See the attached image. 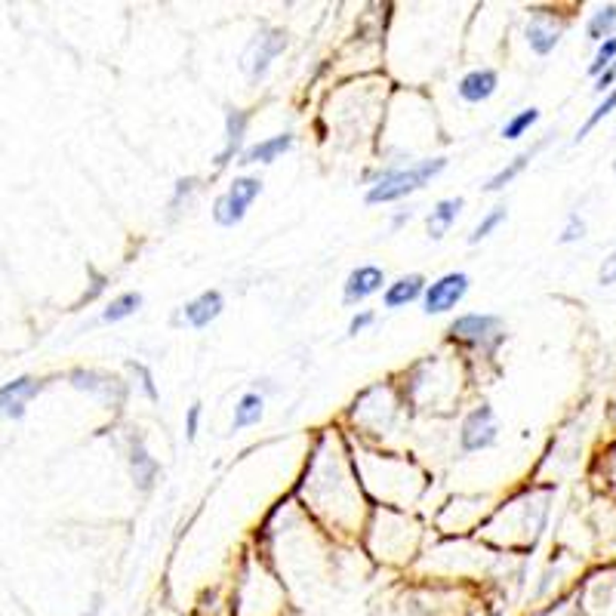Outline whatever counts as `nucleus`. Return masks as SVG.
I'll use <instances>...</instances> for the list:
<instances>
[{"label": "nucleus", "mask_w": 616, "mask_h": 616, "mask_svg": "<svg viewBox=\"0 0 616 616\" xmlns=\"http://www.w3.org/2000/svg\"><path fill=\"white\" fill-rule=\"evenodd\" d=\"M355 463H348L346 450H330L327 441H321L311 469L306 472L311 509H317L330 524L355 534L361 527V511H364V499H361L358 475H355Z\"/></svg>", "instance_id": "nucleus-1"}, {"label": "nucleus", "mask_w": 616, "mask_h": 616, "mask_svg": "<svg viewBox=\"0 0 616 616\" xmlns=\"http://www.w3.org/2000/svg\"><path fill=\"white\" fill-rule=\"evenodd\" d=\"M287 613V592L265 564L246 561L238 573V586L231 592L229 616H284Z\"/></svg>", "instance_id": "nucleus-2"}, {"label": "nucleus", "mask_w": 616, "mask_h": 616, "mask_svg": "<svg viewBox=\"0 0 616 616\" xmlns=\"http://www.w3.org/2000/svg\"><path fill=\"white\" fill-rule=\"evenodd\" d=\"M447 170V158H423L413 160V164H388L382 167L379 173L370 176V185L364 191V204L367 207H379V204H394V200L410 198L413 191L425 188L432 179H438L441 173Z\"/></svg>", "instance_id": "nucleus-3"}, {"label": "nucleus", "mask_w": 616, "mask_h": 616, "mask_svg": "<svg viewBox=\"0 0 616 616\" xmlns=\"http://www.w3.org/2000/svg\"><path fill=\"white\" fill-rule=\"evenodd\" d=\"M447 333H450V339L493 355L505 339V321L499 315H490V311H469V315H459Z\"/></svg>", "instance_id": "nucleus-4"}, {"label": "nucleus", "mask_w": 616, "mask_h": 616, "mask_svg": "<svg viewBox=\"0 0 616 616\" xmlns=\"http://www.w3.org/2000/svg\"><path fill=\"white\" fill-rule=\"evenodd\" d=\"M262 194V179L259 176H238L235 183L225 188L213 204V222L219 229H235L244 222L246 210L253 207V200Z\"/></svg>", "instance_id": "nucleus-5"}, {"label": "nucleus", "mask_w": 616, "mask_h": 616, "mask_svg": "<svg viewBox=\"0 0 616 616\" xmlns=\"http://www.w3.org/2000/svg\"><path fill=\"white\" fill-rule=\"evenodd\" d=\"M472 287V277L465 271H447V275L434 277L432 284H425L423 293V311L425 315H447L465 300Z\"/></svg>", "instance_id": "nucleus-6"}, {"label": "nucleus", "mask_w": 616, "mask_h": 616, "mask_svg": "<svg viewBox=\"0 0 616 616\" xmlns=\"http://www.w3.org/2000/svg\"><path fill=\"white\" fill-rule=\"evenodd\" d=\"M496 438H499V425H496V413H493L490 404H481V407H475V410L465 413L463 425H459V450L481 453L496 444Z\"/></svg>", "instance_id": "nucleus-7"}, {"label": "nucleus", "mask_w": 616, "mask_h": 616, "mask_svg": "<svg viewBox=\"0 0 616 616\" xmlns=\"http://www.w3.org/2000/svg\"><path fill=\"white\" fill-rule=\"evenodd\" d=\"M287 50V35H284L281 28H262L256 37L250 41V47H246L244 53V71L250 74V81H259V77H265V71L271 68V62L277 59V56Z\"/></svg>", "instance_id": "nucleus-8"}, {"label": "nucleus", "mask_w": 616, "mask_h": 616, "mask_svg": "<svg viewBox=\"0 0 616 616\" xmlns=\"http://www.w3.org/2000/svg\"><path fill=\"white\" fill-rule=\"evenodd\" d=\"M382 290H386V271L373 262L358 265V269L348 271L346 284H342V302L358 306V302H367L370 296L382 293Z\"/></svg>", "instance_id": "nucleus-9"}, {"label": "nucleus", "mask_w": 616, "mask_h": 616, "mask_svg": "<svg viewBox=\"0 0 616 616\" xmlns=\"http://www.w3.org/2000/svg\"><path fill=\"white\" fill-rule=\"evenodd\" d=\"M68 382L77 388V392H87V394H96L99 401H105V404H121L123 401V386L121 379H114V376L108 373H99V370H71Z\"/></svg>", "instance_id": "nucleus-10"}, {"label": "nucleus", "mask_w": 616, "mask_h": 616, "mask_svg": "<svg viewBox=\"0 0 616 616\" xmlns=\"http://www.w3.org/2000/svg\"><path fill=\"white\" fill-rule=\"evenodd\" d=\"M499 90V74L496 68H472L456 81V96L465 105H481Z\"/></svg>", "instance_id": "nucleus-11"}, {"label": "nucleus", "mask_w": 616, "mask_h": 616, "mask_svg": "<svg viewBox=\"0 0 616 616\" xmlns=\"http://www.w3.org/2000/svg\"><path fill=\"white\" fill-rule=\"evenodd\" d=\"M246 127H250V112H244V108H225V139H222V152L216 154V170H225L231 160L241 158Z\"/></svg>", "instance_id": "nucleus-12"}, {"label": "nucleus", "mask_w": 616, "mask_h": 616, "mask_svg": "<svg viewBox=\"0 0 616 616\" xmlns=\"http://www.w3.org/2000/svg\"><path fill=\"white\" fill-rule=\"evenodd\" d=\"M225 308V300L219 290H204L194 300H188L183 306V324L191 330H207Z\"/></svg>", "instance_id": "nucleus-13"}, {"label": "nucleus", "mask_w": 616, "mask_h": 616, "mask_svg": "<svg viewBox=\"0 0 616 616\" xmlns=\"http://www.w3.org/2000/svg\"><path fill=\"white\" fill-rule=\"evenodd\" d=\"M293 142H296L293 133H275V136H269V139H259V142H253L250 148H244L241 158H238V164H241V167L275 164V160H281L284 154L293 148Z\"/></svg>", "instance_id": "nucleus-14"}, {"label": "nucleus", "mask_w": 616, "mask_h": 616, "mask_svg": "<svg viewBox=\"0 0 616 616\" xmlns=\"http://www.w3.org/2000/svg\"><path fill=\"white\" fill-rule=\"evenodd\" d=\"M425 293V277L423 275H401L398 281L386 284L382 290V306L388 311H398V308H407L410 302L423 300Z\"/></svg>", "instance_id": "nucleus-15"}, {"label": "nucleus", "mask_w": 616, "mask_h": 616, "mask_svg": "<svg viewBox=\"0 0 616 616\" xmlns=\"http://www.w3.org/2000/svg\"><path fill=\"white\" fill-rule=\"evenodd\" d=\"M129 472H133V481L142 493L152 490L154 481L160 478V463L148 453V447L142 438H136L133 447H129Z\"/></svg>", "instance_id": "nucleus-16"}, {"label": "nucleus", "mask_w": 616, "mask_h": 616, "mask_svg": "<svg viewBox=\"0 0 616 616\" xmlns=\"http://www.w3.org/2000/svg\"><path fill=\"white\" fill-rule=\"evenodd\" d=\"M463 207H465L463 198H444V200H438V204L432 207L429 219H425V229H429L432 241H441V238H444L447 231L456 225V219H459V213H463Z\"/></svg>", "instance_id": "nucleus-17"}, {"label": "nucleus", "mask_w": 616, "mask_h": 616, "mask_svg": "<svg viewBox=\"0 0 616 616\" xmlns=\"http://www.w3.org/2000/svg\"><path fill=\"white\" fill-rule=\"evenodd\" d=\"M542 145H546V142H536L534 148H527V152L515 154V158H511L509 164L503 167V170H496V173H493V176L487 179V183H484V191L496 194V191H503L505 185H511V183H515V179L521 176V173H524V170H527V167H530V160H534L536 154L542 152Z\"/></svg>", "instance_id": "nucleus-18"}, {"label": "nucleus", "mask_w": 616, "mask_h": 616, "mask_svg": "<svg viewBox=\"0 0 616 616\" xmlns=\"http://www.w3.org/2000/svg\"><path fill=\"white\" fill-rule=\"evenodd\" d=\"M524 37H527V47L534 50L536 56H549V53H555V47L561 43V28H558L555 22H549V19L534 16L527 31H524Z\"/></svg>", "instance_id": "nucleus-19"}, {"label": "nucleus", "mask_w": 616, "mask_h": 616, "mask_svg": "<svg viewBox=\"0 0 616 616\" xmlns=\"http://www.w3.org/2000/svg\"><path fill=\"white\" fill-rule=\"evenodd\" d=\"M265 417V394L262 392H244L235 404V417H231V432H244L259 425Z\"/></svg>", "instance_id": "nucleus-20"}, {"label": "nucleus", "mask_w": 616, "mask_h": 616, "mask_svg": "<svg viewBox=\"0 0 616 616\" xmlns=\"http://www.w3.org/2000/svg\"><path fill=\"white\" fill-rule=\"evenodd\" d=\"M586 35H589V41H595V43H601V41H607V37L616 35V4L598 6V10L589 16Z\"/></svg>", "instance_id": "nucleus-21"}, {"label": "nucleus", "mask_w": 616, "mask_h": 616, "mask_svg": "<svg viewBox=\"0 0 616 616\" xmlns=\"http://www.w3.org/2000/svg\"><path fill=\"white\" fill-rule=\"evenodd\" d=\"M139 308H142V293L127 290V293L114 296L105 306V311H102V324H121V321H127V317H133Z\"/></svg>", "instance_id": "nucleus-22"}, {"label": "nucleus", "mask_w": 616, "mask_h": 616, "mask_svg": "<svg viewBox=\"0 0 616 616\" xmlns=\"http://www.w3.org/2000/svg\"><path fill=\"white\" fill-rule=\"evenodd\" d=\"M540 121V108H521V112H515L509 121L503 123V129H499V136L509 142L521 139V136H527V129L534 127V123Z\"/></svg>", "instance_id": "nucleus-23"}, {"label": "nucleus", "mask_w": 616, "mask_h": 616, "mask_svg": "<svg viewBox=\"0 0 616 616\" xmlns=\"http://www.w3.org/2000/svg\"><path fill=\"white\" fill-rule=\"evenodd\" d=\"M509 219V210L505 207H493V210L484 213L481 219H478V225L472 229V235H469V244L475 246V244H481V241H487V238L493 235V231L499 229V225Z\"/></svg>", "instance_id": "nucleus-24"}, {"label": "nucleus", "mask_w": 616, "mask_h": 616, "mask_svg": "<svg viewBox=\"0 0 616 616\" xmlns=\"http://www.w3.org/2000/svg\"><path fill=\"white\" fill-rule=\"evenodd\" d=\"M613 108H616V87L611 90V93H604V99H601L598 105H595V112L589 114V118H586V123H582V127L576 129L573 142H582V139H586V136L592 133V129L598 127L601 121H604V118H611V114H613Z\"/></svg>", "instance_id": "nucleus-25"}, {"label": "nucleus", "mask_w": 616, "mask_h": 616, "mask_svg": "<svg viewBox=\"0 0 616 616\" xmlns=\"http://www.w3.org/2000/svg\"><path fill=\"white\" fill-rule=\"evenodd\" d=\"M41 388H43V382L35 379V376H19V379L6 382V386L0 388V398H12V401H22L25 404V401L35 398Z\"/></svg>", "instance_id": "nucleus-26"}, {"label": "nucleus", "mask_w": 616, "mask_h": 616, "mask_svg": "<svg viewBox=\"0 0 616 616\" xmlns=\"http://www.w3.org/2000/svg\"><path fill=\"white\" fill-rule=\"evenodd\" d=\"M613 59H616V35L598 43V53H595L592 65H589V77H598L601 71H604Z\"/></svg>", "instance_id": "nucleus-27"}, {"label": "nucleus", "mask_w": 616, "mask_h": 616, "mask_svg": "<svg viewBox=\"0 0 616 616\" xmlns=\"http://www.w3.org/2000/svg\"><path fill=\"white\" fill-rule=\"evenodd\" d=\"M582 238H586V219L580 216V213H570L567 222H564L561 235H558V244H580Z\"/></svg>", "instance_id": "nucleus-28"}, {"label": "nucleus", "mask_w": 616, "mask_h": 616, "mask_svg": "<svg viewBox=\"0 0 616 616\" xmlns=\"http://www.w3.org/2000/svg\"><path fill=\"white\" fill-rule=\"evenodd\" d=\"M376 324V311L370 308H361L358 315H352V321H348V336H361L364 330H370Z\"/></svg>", "instance_id": "nucleus-29"}, {"label": "nucleus", "mask_w": 616, "mask_h": 616, "mask_svg": "<svg viewBox=\"0 0 616 616\" xmlns=\"http://www.w3.org/2000/svg\"><path fill=\"white\" fill-rule=\"evenodd\" d=\"M200 413H204V404H200V401H194V404L185 410V438L188 441L198 438V432H200Z\"/></svg>", "instance_id": "nucleus-30"}, {"label": "nucleus", "mask_w": 616, "mask_h": 616, "mask_svg": "<svg viewBox=\"0 0 616 616\" xmlns=\"http://www.w3.org/2000/svg\"><path fill=\"white\" fill-rule=\"evenodd\" d=\"M129 370H133V373H139V386H142V392L148 394V401H158L160 394H158V388H154L152 370H148L145 364H129Z\"/></svg>", "instance_id": "nucleus-31"}, {"label": "nucleus", "mask_w": 616, "mask_h": 616, "mask_svg": "<svg viewBox=\"0 0 616 616\" xmlns=\"http://www.w3.org/2000/svg\"><path fill=\"white\" fill-rule=\"evenodd\" d=\"M198 188V179H179L176 188H173V198H170V210H176L183 200L191 198V191Z\"/></svg>", "instance_id": "nucleus-32"}, {"label": "nucleus", "mask_w": 616, "mask_h": 616, "mask_svg": "<svg viewBox=\"0 0 616 616\" xmlns=\"http://www.w3.org/2000/svg\"><path fill=\"white\" fill-rule=\"evenodd\" d=\"M613 83H616V59L607 65L604 71H601L598 77H595V93L598 96H604V93H611L613 90Z\"/></svg>", "instance_id": "nucleus-33"}, {"label": "nucleus", "mask_w": 616, "mask_h": 616, "mask_svg": "<svg viewBox=\"0 0 616 616\" xmlns=\"http://www.w3.org/2000/svg\"><path fill=\"white\" fill-rule=\"evenodd\" d=\"M598 284H601V287H611V284H616V250L604 259V265H601Z\"/></svg>", "instance_id": "nucleus-34"}, {"label": "nucleus", "mask_w": 616, "mask_h": 616, "mask_svg": "<svg viewBox=\"0 0 616 616\" xmlns=\"http://www.w3.org/2000/svg\"><path fill=\"white\" fill-rule=\"evenodd\" d=\"M105 284H108V277H105V275H93V287H90L87 293H83V302H93L96 296H99L102 290H105Z\"/></svg>", "instance_id": "nucleus-35"}, {"label": "nucleus", "mask_w": 616, "mask_h": 616, "mask_svg": "<svg viewBox=\"0 0 616 616\" xmlns=\"http://www.w3.org/2000/svg\"><path fill=\"white\" fill-rule=\"evenodd\" d=\"M410 219H413V213H410V210L398 213V216L392 219V229H401V225H404V222H410Z\"/></svg>", "instance_id": "nucleus-36"}, {"label": "nucleus", "mask_w": 616, "mask_h": 616, "mask_svg": "<svg viewBox=\"0 0 616 616\" xmlns=\"http://www.w3.org/2000/svg\"><path fill=\"white\" fill-rule=\"evenodd\" d=\"M99 611H102V601L96 598V601H93V611H90V616H99Z\"/></svg>", "instance_id": "nucleus-37"}, {"label": "nucleus", "mask_w": 616, "mask_h": 616, "mask_svg": "<svg viewBox=\"0 0 616 616\" xmlns=\"http://www.w3.org/2000/svg\"><path fill=\"white\" fill-rule=\"evenodd\" d=\"M613 173H616V160H613Z\"/></svg>", "instance_id": "nucleus-38"}, {"label": "nucleus", "mask_w": 616, "mask_h": 616, "mask_svg": "<svg viewBox=\"0 0 616 616\" xmlns=\"http://www.w3.org/2000/svg\"><path fill=\"white\" fill-rule=\"evenodd\" d=\"M613 417H616V404H613Z\"/></svg>", "instance_id": "nucleus-39"}]
</instances>
